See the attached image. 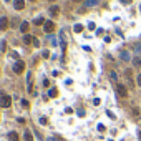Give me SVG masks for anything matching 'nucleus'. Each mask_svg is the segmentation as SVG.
I'll use <instances>...</instances> for the list:
<instances>
[{
	"instance_id": "nucleus-15",
	"label": "nucleus",
	"mask_w": 141,
	"mask_h": 141,
	"mask_svg": "<svg viewBox=\"0 0 141 141\" xmlns=\"http://www.w3.org/2000/svg\"><path fill=\"white\" fill-rule=\"evenodd\" d=\"M23 138H25V141H33V136H32V133H30V131H25Z\"/></svg>"
},
{
	"instance_id": "nucleus-9",
	"label": "nucleus",
	"mask_w": 141,
	"mask_h": 141,
	"mask_svg": "<svg viewBox=\"0 0 141 141\" xmlns=\"http://www.w3.org/2000/svg\"><path fill=\"white\" fill-rule=\"evenodd\" d=\"M23 43H25V45L33 43V37H32V35H25V37H23Z\"/></svg>"
},
{
	"instance_id": "nucleus-32",
	"label": "nucleus",
	"mask_w": 141,
	"mask_h": 141,
	"mask_svg": "<svg viewBox=\"0 0 141 141\" xmlns=\"http://www.w3.org/2000/svg\"><path fill=\"white\" fill-rule=\"evenodd\" d=\"M5 2H8V0H5Z\"/></svg>"
},
{
	"instance_id": "nucleus-11",
	"label": "nucleus",
	"mask_w": 141,
	"mask_h": 141,
	"mask_svg": "<svg viewBox=\"0 0 141 141\" xmlns=\"http://www.w3.org/2000/svg\"><path fill=\"white\" fill-rule=\"evenodd\" d=\"M58 12H60V8H58V7H56V5H53V7H52V8H50V15L56 17V15H58Z\"/></svg>"
},
{
	"instance_id": "nucleus-14",
	"label": "nucleus",
	"mask_w": 141,
	"mask_h": 141,
	"mask_svg": "<svg viewBox=\"0 0 141 141\" xmlns=\"http://www.w3.org/2000/svg\"><path fill=\"white\" fill-rule=\"evenodd\" d=\"M121 60L123 61H130V53L128 52H121Z\"/></svg>"
},
{
	"instance_id": "nucleus-29",
	"label": "nucleus",
	"mask_w": 141,
	"mask_h": 141,
	"mask_svg": "<svg viewBox=\"0 0 141 141\" xmlns=\"http://www.w3.org/2000/svg\"><path fill=\"white\" fill-rule=\"evenodd\" d=\"M138 85H140V86H141V73H140V75H138Z\"/></svg>"
},
{
	"instance_id": "nucleus-30",
	"label": "nucleus",
	"mask_w": 141,
	"mask_h": 141,
	"mask_svg": "<svg viewBox=\"0 0 141 141\" xmlns=\"http://www.w3.org/2000/svg\"><path fill=\"white\" fill-rule=\"evenodd\" d=\"M140 141H141V131H140Z\"/></svg>"
},
{
	"instance_id": "nucleus-6",
	"label": "nucleus",
	"mask_w": 141,
	"mask_h": 141,
	"mask_svg": "<svg viewBox=\"0 0 141 141\" xmlns=\"http://www.w3.org/2000/svg\"><path fill=\"white\" fill-rule=\"evenodd\" d=\"M7 28H8V18L2 17L0 18V30H7Z\"/></svg>"
},
{
	"instance_id": "nucleus-34",
	"label": "nucleus",
	"mask_w": 141,
	"mask_h": 141,
	"mask_svg": "<svg viewBox=\"0 0 141 141\" xmlns=\"http://www.w3.org/2000/svg\"><path fill=\"white\" fill-rule=\"evenodd\" d=\"M140 8H141V7H140Z\"/></svg>"
},
{
	"instance_id": "nucleus-25",
	"label": "nucleus",
	"mask_w": 141,
	"mask_h": 141,
	"mask_svg": "<svg viewBox=\"0 0 141 141\" xmlns=\"http://www.w3.org/2000/svg\"><path fill=\"white\" fill-rule=\"evenodd\" d=\"M0 48H2V50H5V48H7V43H5V42H2V45H0Z\"/></svg>"
},
{
	"instance_id": "nucleus-2",
	"label": "nucleus",
	"mask_w": 141,
	"mask_h": 141,
	"mask_svg": "<svg viewBox=\"0 0 141 141\" xmlns=\"http://www.w3.org/2000/svg\"><path fill=\"white\" fill-rule=\"evenodd\" d=\"M23 70H25V63H23L22 60H17L15 63H13V71H15V73H18V75H20V73H22Z\"/></svg>"
},
{
	"instance_id": "nucleus-18",
	"label": "nucleus",
	"mask_w": 141,
	"mask_h": 141,
	"mask_svg": "<svg viewBox=\"0 0 141 141\" xmlns=\"http://www.w3.org/2000/svg\"><path fill=\"white\" fill-rule=\"evenodd\" d=\"M133 65H135V66H140V65H141V58H140V56L133 58Z\"/></svg>"
},
{
	"instance_id": "nucleus-8",
	"label": "nucleus",
	"mask_w": 141,
	"mask_h": 141,
	"mask_svg": "<svg viewBox=\"0 0 141 141\" xmlns=\"http://www.w3.org/2000/svg\"><path fill=\"white\" fill-rule=\"evenodd\" d=\"M20 138H18V135H17L15 131H10L8 133V141H18Z\"/></svg>"
},
{
	"instance_id": "nucleus-1",
	"label": "nucleus",
	"mask_w": 141,
	"mask_h": 141,
	"mask_svg": "<svg viewBox=\"0 0 141 141\" xmlns=\"http://www.w3.org/2000/svg\"><path fill=\"white\" fill-rule=\"evenodd\" d=\"M12 105V98L5 93H0V106H3V108H8Z\"/></svg>"
},
{
	"instance_id": "nucleus-28",
	"label": "nucleus",
	"mask_w": 141,
	"mask_h": 141,
	"mask_svg": "<svg viewBox=\"0 0 141 141\" xmlns=\"http://www.w3.org/2000/svg\"><path fill=\"white\" fill-rule=\"evenodd\" d=\"M119 2H121L123 5H128V3H130V0H119Z\"/></svg>"
},
{
	"instance_id": "nucleus-33",
	"label": "nucleus",
	"mask_w": 141,
	"mask_h": 141,
	"mask_svg": "<svg viewBox=\"0 0 141 141\" xmlns=\"http://www.w3.org/2000/svg\"><path fill=\"white\" fill-rule=\"evenodd\" d=\"M32 2H35V0H32Z\"/></svg>"
},
{
	"instance_id": "nucleus-24",
	"label": "nucleus",
	"mask_w": 141,
	"mask_h": 141,
	"mask_svg": "<svg viewBox=\"0 0 141 141\" xmlns=\"http://www.w3.org/2000/svg\"><path fill=\"white\" fill-rule=\"evenodd\" d=\"M106 114H108V116H110V118H111V119H114V118H116V116H114V114L111 113V111H106Z\"/></svg>"
},
{
	"instance_id": "nucleus-12",
	"label": "nucleus",
	"mask_w": 141,
	"mask_h": 141,
	"mask_svg": "<svg viewBox=\"0 0 141 141\" xmlns=\"http://www.w3.org/2000/svg\"><path fill=\"white\" fill-rule=\"evenodd\" d=\"M48 96L50 98H56L58 96V90H56V88H52V90L48 91Z\"/></svg>"
},
{
	"instance_id": "nucleus-21",
	"label": "nucleus",
	"mask_w": 141,
	"mask_h": 141,
	"mask_svg": "<svg viewBox=\"0 0 141 141\" xmlns=\"http://www.w3.org/2000/svg\"><path fill=\"white\" fill-rule=\"evenodd\" d=\"M20 103H22V106H25V108H28V101H27V100H22Z\"/></svg>"
},
{
	"instance_id": "nucleus-22",
	"label": "nucleus",
	"mask_w": 141,
	"mask_h": 141,
	"mask_svg": "<svg viewBox=\"0 0 141 141\" xmlns=\"http://www.w3.org/2000/svg\"><path fill=\"white\" fill-rule=\"evenodd\" d=\"M101 103V100H100V98H95V100H93V105H100Z\"/></svg>"
},
{
	"instance_id": "nucleus-26",
	"label": "nucleus",
	"mask_w": 141,
	"mask_h": 141,
	"mask_svg": "<svg viewBox=\"0 0 141 141\" xmlns=\"http://www.w3.org/2000/svg\"><path fill=\"white\" fill-rule=\"evenodd\" d=\"M88 28H90V30H95V23L91 22V23H90V25H88Z\"/></svg>"
},
{
	"instance_id": "nucleus-5",
	"label": "nucleus",
	"mask_w": 141,
	"mask_h": 141,
	"mask_svg": "<svg viewBox=\"0 0 141 141\" xmlns=\"http://www.w3.org/2000/svg\"><path fill=\"white\" fill-rule=\"evenodd\" d=\"M43 30L47 33H52L55 30V23L53 22H45V25H43Z\"/></svg>"
},
{
	"instance_id": "nucleus-13",
	"label": "nucleus",
	"mask_w": 141,
	"mask_h": 141,
	"mask_svg": "<svg viewBox=\"0 0 141 141\" xmlns=\"http://www.w3.org/2000/svg\"><path fill=\"white\" fill-rule=\"evenodd\" d=\"M73 32H75V33H80V32H83V25H82V23H76L75 27H73Z\"/></svg>"
},
{
	"instance_id": "nucleus-27",
	"label": "nucleus",
	"mask_w": 141,
	"mask_h": 141,
	"mask_svg": "<svg viewBox=\"0 0 141 141\" xmlns=\"http://www.w3.org/2000/svg\"><path fill=\"white\" fill-rule=\"evenodd\" d=\"M98 131H105V126L103 125H98Z\"/></svg>"
},
{
	"instance_id": "nucleus-31",
	"label": "nucleus",
	"mask_w": 141,
	"mask_h": 141,
	"mask_svg": "<svg viewBox=\"0 0 141 141\" xmlns=\"http://www.w3.org/2000/svg\"><path fill=\"white\" fill-rule=\"evenodd\" d=\"M73 2H80V0H73Z\"/></svg>"
},
{
	"instance_id": "nucleus-16",
	"label": "nucleus",
	"mask_w": 141,
	"mask_h": 141,
	"mask_svg": "<svg viewBox=\"0 0 141 141\" xmlns=\"http://www.w3.org/2000/svg\"><path fill=\"white\" fill-rule=\"evenodd\" d=\"M35 25H45V18H43V17H38V18H35Z\"/></svg>"
},
{
	"instance_id": "nucleus-7",
	"label": "nucleus",
	"mask_w": 141,
	"mask_h": 141,
	"mask_svg": "<svg viewBox=\"0 0 141 141\" xmlns=\"http://www.w3.org/2000/svg\"><path fill=\"white\" fill-rule=\"evenodd\" d=\"M100 0H85V7H96Z\"/></svg>"
},
{
	"instance_id": "nucleus-3",
	"label": "nucleus",
	"mask_w": 141,
	"mask_h": 141,
	"mask_svg": "<svg viewBox=\"0 0 141 141\" xmlns=\"http://www.w3.org/2000/svg\"><path fill=\"white\" fill-rule=\"evenodd\" d=\"M116 93H118L121 98H125L126 95H128V91H126V86H125V85H116Z\"/></svg>"
},
{
	"instance_id": "nucleus-19",
	"label": "nucleus",
	"mask_w": 141,
	"mask_h": 141,
	"mask_svg": "<svg viewBox=\"0 0 141 141\" xmlns=\"http://www.w3.org/2000/svg\"><path fill=\"white\" fill-rule=\"evenodd\" d=\"M133 48H135V52H141V43H136Z\"/></svg>"
},
{
	"instance_id": "nucleus-4",
	"label": "nucleus",
	"mask_w": 141,
	"mask_h": 141,
	"mask_svg": "<svg viewBox=\"0 0 141 141\" xmlns=\"http://www.w3.org/2000/svg\"><path fill=\"white\" fill-rule=\"evenodd\" d=\"M25 7V0H13V8L15 10H23Z\"/></svg>"
},
{
	"instance_id": "nucleus-10",
	"label": "nucleus",
	"mask_w": 141,
	"mask_h": 141,
	"mask_svg": "<svg viewBox=\"0 0 141 141\" xmlns=\"http://www.w3.org/2000/svg\"><path fill=\"white\" fill-rule=\"evenodd\" d=\"M28 28H30L28 22H22V25H20V30H22L23 33H27V32H28Z\"/></svg>"
},
{
	"instance_id": "nucleus-23",
	"label": "nucleus",
	"mask_w": 141,
	"mask_h": 141,
	"mask_svg": "<svg viewBox=\"0 0 141 141\" xmlns=\"http://www.w3.org/2000/svg\"><path fill=\"white\" fill-rule=\"evenodd\" d=\"M33 45H35V47H40V42H38V38H33Z\"/></svg>"
},
{
	"instance_id": "nucleus-17",
	"label": "nucleus",
	"mask_w": 141,
	"mask_h": 141,
	"mask_svg": "<svg viewBox=\"0 0 141 141\" xmlns=\"http://www.w3.org/2000/svg\"><path fill=\"white\" fill-rule=\"evenodd\" d=\"M110 78H111V82H118V75H116V73H114V71H111V73H110Z\"/></svg>"
},
{
	"instance_id": "nucleus-20",
	"label": "nucleus",
	"mask_w": 141,
	"mask_h": 141,
	"mask_svg": "<svg viewBox=\"0 0 141 141\" xmlns=\"http://www.w3.org/2000/svg\"><path fill=\"white\" fill-rule=\"evenodd\" d=\"M40 125H47V118H45V116L40 118Z\"/></svg>"
}]
</instances>
